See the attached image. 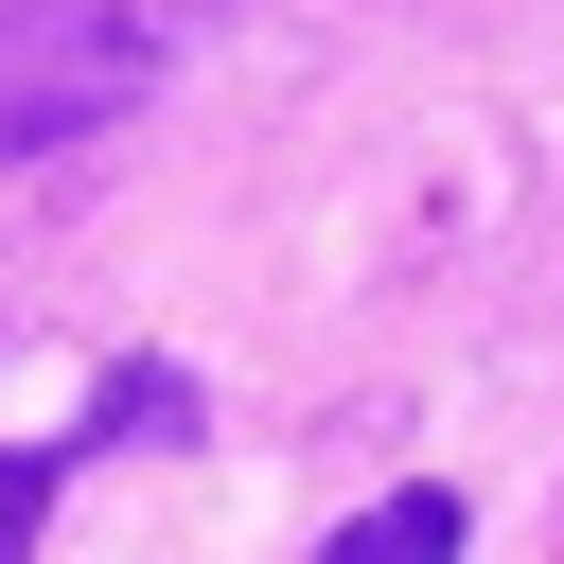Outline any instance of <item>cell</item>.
Listing matches in <instances>:
<instances>
[{
	"instance_id": "obj_4",
	"label": "cell",
	"mask_w": 564,
	"mask_h": 564,
	"mask_svg": "<svg viewBox=\"0 0 564 564\" xmlns=\"http://www.w3.org/2000/svg\"><path fill=\"white\" fill-rule=\"evenodd\" d=\"M35 511H53V458H0V564H35Z\"/></svg>"
},
{
	"instance_id": "obj_3",
	"label": "cell",
	"mask_w": 564,
	"mask_h": 564,
	"mask_svg": "<svg viewBox=\"0 0 564 564\" xmlns=\"http://www.w3.org/2000/svg\"><path fill=\"white\" fill-rule=\"evenodd\" d=\"M176 423H194V388H176V370H123V388H106V423H88V441H176Z\"/></svg>"
},
{
	"instance_id": "obj_2",
	"label": "cell",
	"mask_w": 564,
	"mask_h": 564,
	"mask_svg": "<svg viewBox=\"0 0 564 564\" xmlns=\"http://www.w3.org/2000/svg\"><path fill=\"white\" fill-rule=\"evenodd\" d=\"M335 564H458V494H388V511H352Z\"/></svg>"
},
{
	"instance_id": "obj_1",
	"label": "cell",
	"mask_w": 564,
	"mask_h": 564,
	"mask_svg": "<svg viewBox=\"0 0 564 564\" xmlns=\"http://www.w3.org/2000/svg\"><path fill=\"white\" fill-rule=\"evenodd\" d=\"M194 35L212 0H0V176L53 141H106Z\"/></svg>"
}]
</instances>
